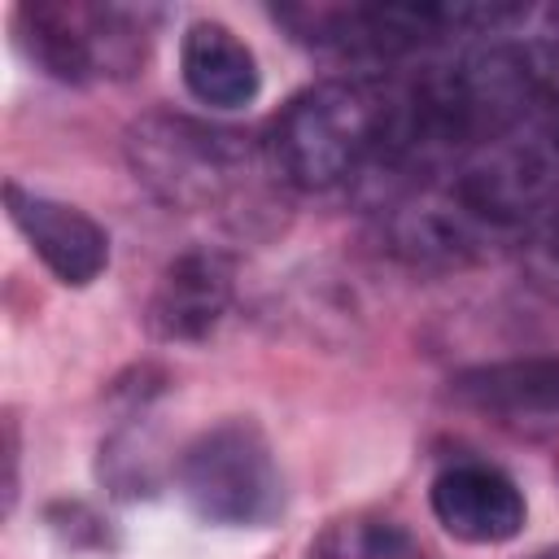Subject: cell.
<instances>
[{
    "mask_svg": "<svg viewBox=\"0 0 559 559\" xmlns=\"http://www.w3.org/2000/svg\"><path fill=\"white\" fill-rule=\"evenodd\" d=\"M310 559H415V537L389 515L354 511L310 542Z\"/></svg>",
    "mask_w": 559,
    "mask_h": 559,
    "instance_id": "obj_11",
    "label": "cell"
},
{
    "mask_svg": "<svg viewBox=\"0 0 559 559\" xmlns=\"http://www.w3.org/2000/svg\"><path fill=\"white\" fill-rule=\"evenodd\" d=\"M17 48L57 83L127 79L140 70L148 31L140 13L118 4H66V0H26L13 9Z\"/></svg>",
    "mask_w": 559,
    "mask_h": 559,
    "instance_id": "obj_4",
    "label": "cell"
},
{
    "mask_svg": "<svg viewBox=\"0 0 559 559\" xmlns=\"http://www.w3.org/2000/svg\"><path fill=\"white\" fill-rule=\"evenodd\" d=\"M428 502H432L437 524L450 537L472 542V546L511 542L528 520L520 485L502 467H489V463H454V467H445L432 480Z\"/></svg>",
    "mask_w": 559,
    "mask_h": 559,
    "instance_id": "obj_8",
    "label": "cell"
},
{
    "mask_svg": "<svg viewBox=\"0 0 559 559\" xmlns=\"http://www.w3.org/2000/svg\"><path fill=\"white\" fill-rule=\"evenodd\" d=\"M175 480L188 507L210 524L262 528L284 511V476L253 419H223L205 428L179 454Z\"/></svg>",
    "mask_w": 559,
    "mask_h": 559,
    "instance_id": "obj_5",
    "label": "cell"
},
{
    "mask_svg": "<svg viewBox=\"0 0 559 559\" xmlns=\"http://www.w3.org/2000/svg\"><path fill=\"white\" fill-rule=\"evenodd\" d=\"M297 44L354 61H393L467 31H498L524 9L511 4H280L271 9Z\"/></svg>",
    "mask_w": 559,
    "mask_h": 559,
    "instance_id": "obj_3",
    "label": "cell"
},
{
    "mask_svg": "<svg viewBox=\"0 0 559 559\" xmlns=\"http://www.w3.org/2000/svg\"><path fill=\"white\" fill-rule=\"evenodd\" d=\"M4 463H9V476H4V511H13V502H17V424H13V415L4 419Z\"/></svg>",
    "mask_w": 559,
    "mask_h": 559,
    "instance_id": "obj_12",
    "label": "cell"
},
{
    "mask_svg": "<svg viewBox=\"0 0 559 559\" xmlns=\"http://www.w3.org/2000/svg\"><path fill=\"white\" fill-rule=\"evenodd\" d=\"M4 205H9L13 227L35 249V258L66 288H87L109 266V231L87 210L44 197V192H31L17 179L4 183Z\"/></svg>",
    "mask_w": 559,
    "mask_h": 559,
    "instance_id": "obj_7",
    "label": "cell"
},
{
    "mask_svg": "<svg viewBox=\"0 0 559 559\" xmlns=\"http://www.w3.org/2000/svg\"><path fill=\"white\" fill-rule=\"evenodd\" d=\"M528 559H559V546H546V550H537V555H528Z\"/></svg>",
    "mask_w": 559,
    "mask_h": 559,
    "instance_id": "obj_14",
    "label": "cell"
},
{
    "mask_svg": "<svg viewBox=\"0 0 559 559\" xmlns=\"http://www.w3.org/2000/svg\"><path fill=\"white\" fill-rule=\"evenodd\" d=\"M389 114L393 83L380 79H323L297 92L262 140L271 175L301 192L376 179L389 144Z\"/></svg>",
    "mask_w": 559,
    "mask_h": 559,
    "instance_id": "obj_1",
    "label": "cell"
},
{
    "mask_svg": "<svg viewBox=\"0 0 559 559\" xmlns=\"http://www.w3.org/2000/svg\"><path fill=\"white\" fill-rule=\"evenodd\" d=\"M537 258H542V266L559 280V205L550 210V218H546V227H542V236H537Z\"/></svg>",
    "mask_w": 559,
    "mask_h": 559,
    "instance_id": "obj_13",
    "label": "cell"
},
{
    "mask_svg": "<svg viewBox=\"0 0 559 559\" xmlns=\"http://www.w3.org/2000/svg\"><path fill=\"white\" fill-rule=\"evenodd\" d=\"M236 297V262L223 249L197 245L166 262L157 288L148 297L144 323L166 345H197L205 341Z\"/></svg>",
    "mask_w": 559,
    "mask_h": 559,
    "instance_id": "obj_6",
    "label": "cell"
},
{
    "mask_svg": "<svg viewBox=\"0 0 559 559\" xmlns=\"http://www.w3.org/2000/svg\"><path fill=\"white\" fill-rule=\"evenodd\" d=\"M183 87L210 109H245L262 87L258 57L223 22H192L179 44Z\"/></svg>",
    "mask_w": 559,
    "mask_h": 559,
    "instance_id": "obj_9",
    "label": "cell"
},
{
    "mask_svg": "<svg viewBox=\"0 0 559 559\" xmlns=\"http://www.w3.org/2000/svg\"><path fill=\"white\" fill-rule=\"evenodd\" d=\"M127 157L135 179L170 210H227L249 192L258 175V153L249 135L231 127H210L183 114H148L127 131Z\"/></svg>",
    "mask_w": 559,
    "mask_h": 559,
    "instance_id": "obj_2",
    "label": "cell"
},
{
    "mask_svg": "<svg viewBox=\"0 0 559 559\" xmlns=\"http://www.w3.org/2000/svg\"><path fill=\"white\" fill-rule=\"evenodd\" d=\"M450 393L493 415H559V358L480 362L459 371Z\"/></svg>",
    "mask_w": 559,
    "mask_h": 559,
    "instance_id": "obj_10",
    "label": "cell"
}]
</instances>
